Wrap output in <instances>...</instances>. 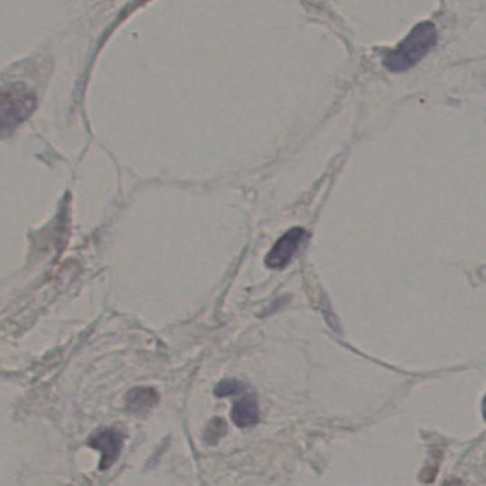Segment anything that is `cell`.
I'll return each mask as SVG.
<instances>
[{
    "label": "cell",
    "mask_w": 486,
    "mask_h": 486,
    "mask_svg": "<svg viewBox=\"0 0 486 486\" xmlns=\"http://www.w3.org/2000/svg\"><path fill=\"white\" fill-rule=\"evenodd\" d=\"M227 423L222 418H213L208 425L205 433V441L210 444H217L227 434Z\"/></svg>",
    "instance_id": "obj_7"
},
{
    "label": "cell",
    "mask_w": 486,
    "mask_h": 486,
    "mask_svg": "<svg viewBox=\"0 0 486 486\" xmlns=\"http://www.w3.org/2000/svg\"><path fill=\"white\" fill-rule=\"evenodd\" d=\"M444 486H463V483H461L458 480H451L448 481V482H446Z\"/></svg>",
    "instance_id": "obj_9"
},
{
    "label": "cell",
    "mask_w": 486,
    "mask_h": 486,
    "mask_svg": "<svg viewBox=\"0 0 486 486\" xmlns=\"http://www.w3.org/2000/svg\"><path fill=\"white\" fill-rule=\"evenodd\" d=\"M36 98L21 84L0 89V137L14 133L33 113Z\"/></svg>",
    "instance_id": "obj_2"
},
{
    "label": "cell",
    "mask_w": 486,
    "mask_h": 486,
    "mask_svg": "<svg viewBox=\"0 0 486 486\" xmlns=\"http://www.w3.org/2000/svg\"><path fill=\"white\" fill-rule=\"evenodd\" d=\"M304 238H306V230L302 229V228L287 230L267 254L266 259H265L266 266L270 269L286 267L294 255L296 254V250L299 249L300 243L304 242Z\"/></svg>",
    "instance_id": "obj_3"
},
{
    "label": "cell",
    "mask_w": 486,
    "mask_h": 486,
    "mask_svg": "<svg viewBox=\"0 0 486 486\" xmlns=\"http://www.w3.org/2000/svg\"><path fill=\"white\" fill-rule=\"evenodd\" d=\"M436 39H438V33L433 23L423 22L416 24L408 36L398 44L396 51L384 57V66L394 73L408 70L418 61H423L424 56L436 43Z\"/></svg>",
    "instance_id": "obj_1"
},
{
    "label": "cell",
    "mask_w": 486,
    "mask_h": 486,
    "mask_svg": "<svg viewBox=\"0 0 486 486\" xmlns=\"http://www.w3.org/2000/svg\"><path fill=\"white\" fill-rule=\"evenodd\" d=\"M90 445L101 453V470H107L108 466L116 463L120 455L121 446H123V436L116 430H104L96 434L90 440Z\"/></svg>",
    "instance_id": "obj_4"
},
{
    "label": "cell",
    "mask_w": 486,
    "mask_h": 486,
    "mask_svg": "<svg viewBox=\"0 0 486 486\" xmlns=\"http://www.w3.org/2000/svg\"><path fill=\"white\" fill-rule=\"evenodd\" d=\"M243 386L237 380H225L217 387L215 394L218 397L235 396V394L240 393Z\"/></svg>",
    "instance_id": "obj_8"
},
{
    "label": "cell",
    "mask_w": 486,
    "mask_h": 486,
    "mask_svg": "<svg viewBox=\"0 0 486 486\" xmlns=\"http://www.w3.org/2000/svg\"><path fill=\"white\" fill-rule=\"evenodd\" d=\"M126 401H127L128 410L134 411V413H143V411L150 410L153 407L157 406L160 396L150 387H137L127 394Z\"/></svg>",
    "instance_id": "obj_6"
},
{
    "label": "cell",
    "mask_w": 486,
    "mask_h": 486,
    "mask_svg": "<svg viewBox=\"0 0 486 486\" xmlns=\"http://www.w3.org/2000/svg\"><path fill=\"white\" fill-rule=\"evenodd\" d=\"M233 423L237 424L239 428H248L255 425L259 420V406L254 396H245L238 400L233 406L232 413Z\"/></svg>",
    "instance_id": "obj_5"
},
{
    "label": "cell",
    "mask_w": 486,
    "mask_h": 486,
    "mask_svg": "<svg viewBox=\"0 0 486 486\" xmlns=\"http://www.w3.org/2000/svg\"><path fill=\"white\" fill-rule=\"evenodd\" d=\"M482 416H483V418H485V421H486V396H485V398H483V401H482Z\"/></svg>",
    "instance_id": "obj_10"
}]
</instances>
